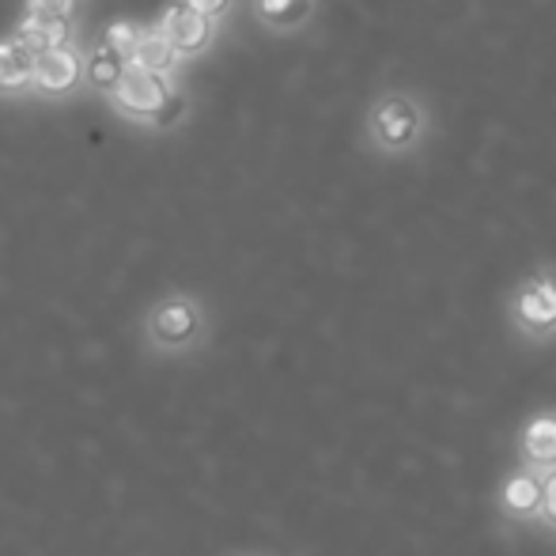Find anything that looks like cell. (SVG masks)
<instances>
[{
    "instance_id": "9",
    "label": "cell",
    "mask_w": 556,
    "mask_h": 556,
    "mask_svg": "<svg viewBox=\"0 0 556 556\" xmlns=\"http://www.w3.org/2000/svg\"><path fill=\"white\" fill-rule=\"evenodd\" d=\"M68 35H73V15L27 12V20L15 27V38H20L35 58L46 50H61V46H68Z\"/></svg>"
},
{
    "instance_id": "7",
    "label": "cell",
    "mask_w": 556,
    "mask_h": 556,
    "mask_svg": "<svg viewBox=\"0 0 556 556\" xmlns=\"http://www.w3.org/2000/svg\"><path fill=\"white\" fill-rule=\"evenodd\" d=\"M519 458H522V466L538 469V473H553L556 469V409L534 413V417L522 425Z\"/></svg>"
},
{
    "instance_id": "13",
    "label": "cell",
    "mask_w": 556,
    "mask_h": 556,
    "mask_svg": "<svg viewBox=\"0 0 556 556\" xmlns=\"http://www.w3.org/2000/svg\"><path fill=\"white\" fill-rule=\"evenodd\" d=\"M257 15H262L269 27L292 30L300 23H307L311 0H257Z\"/></svg>"
},
{
    "instance_id": "14",
    "label": "cell",
    "mask_w": 556,
    "mask_h": 556,
    "mask_svg": "<svg viewBox=\"0 0 556 556\" xmlns=\"http://www.w3.org/2000/svg\"><path fill=\"white\" fill-rule=\"evenodd\" d=\"M140 35H144V27H137V23L122 20V23H114V27L106 30V46L122 53V58H129V61H132V53H137Z\"/></svg>"
},
{
    "instance_id": "11",
    "label": "cell",
    "mask_w": 556,
    "mask_h": 556,
    "mask_svg": "<svg viewBox=\"0 0 556 556\" xmlns=\"http://www.w3.org/2000/svg\"><path fill=\"white\" fill-rule=\"evenodd\" d=\"M175 58H178V50L167 42V35L155 27V30H144V35H140L137 53H132V65H144V68H152V73H170V68H175Z\"/></svg>"
},
{
    "instance_id": "3",
    "label": "cell",
    "mask_w": 556,
    "mask_h": 556,
    "mask_svg": "<svg viewBox=\"0 0 556 556\" xmlns=\"http://www.w3.org/2000/svg\"><path fill=\"white\" fill-rule=\"evenodd\" d=\"M170 96H175V88H170L167 73H152V68L132 65V61L114 88L117 111H125L129 117H144V122H152V114L160 111Z\"/></svg>"
},
{
    "instance_id": "4",
    "label": "cell",
    "mask_w": 556,
    "mask_h": 556,
    "mask_svg": "<svg viewBox=\"0 0 556 556\" xmlns=\"http://www.w3.org/2000/svg\"><path fill=\"white\" fill-rule=\"evenodd\" d=\"M371 132L379 148L387 152H405L420 132V111L409 96H387L371 114Z\"/></svg>"
},
{
    "instance_id": "12",
    "label": "cell",
    "mask_w": 556,
    "mask_h": 556,
    "mask_svg": "<svg viewBox=\"0 0 556 556\" xmlns=\"http://www.w3.org/2000/svg\"><path fill=\"white\" fill-rule=\"evenodd\" d=\"M125 68H129V58H122V53L111 50V46H99L88 61V84L99 91H114L117 80L125 76Z\"/></svg>"
},
{
    "instance_id": "16",
    "label": "cell",
    "mask_w": 556,
    "mask_h": 556,
    "mask_svg": "<svg viewBox=\"0 0 556 556\" xmlns=\"http://www.w3.org/2000/svg\"><path fill=\"white\" fill-rule=\"evenodd\" d=\"M542 527L556 530V469L553 473H545V504H542Z\"/></svg>"
},
{
    "instance_id": "15",
    "label": "cell",
    "mask_w": 556,
    "mask_h": 556,
    "mask_svg": "<svg viewBox=\"0 0 556 556\" xmlns=\"http://www.w3.org/2000/svg\"><path fill=\"white\" fill-rule=\"evenodd\" d=\"M182 114H186V99H182V96H178V91H175V96H170L167 103H163L160 111L152 114V125H155V129H167V125H175V122H178V117H182Z\"/></svg>"
},
{
    "instance_id": "10",
    "label": "cell",
    "mask_w": 556,
    "mask_h": 556,
    "mask_svg": "<svg viewBox=\"0 0 556 556\" xmlns=\"http://www.w3.org/2000/svg\"><path fill=\"white\" fill-rule=\"evenodd\" d=\"M35 84V53L12 38V42H0V91H20Z\"/></svg>"
},
{
    "instance_id": "2",
    "label": "cell",
    "mask_w": 556,
    "mask_h": 556,
    "mask_svg": "<svg viewBox=\"0 0 556 556\" xmlns=\"http://www.w3.org/2000/svg\"><path fill=\"white\" fill-rule=\"evenodd\" d=\"M511 323L530 341L556 337V269L527 277L511 295Z\"/></svg>"
},
{
    "instance_id": "17",
    "label": "cell",
    "mask_w": 556,
    "mask_h": 556,
    "mask_svg": "<svg viewBox=\"0 0 556 556\" xmlns=\"http://www.w3.org/2000/svg\"><path fill=\"white\" fill-rule=\"evenodd\" d=\"M76 0H27V12H42V15H73Z\"/></svg>"
},
{
    "instance_id": "6",
    "label": "cell",
    "mask_w": 556,
    "mask_h": 556,
    "mask_svg": "<svg viewBox=\"0 0 556 556\" xmlns=\"http://www.w3.org/2000/svg\"><path fill=\"white\" fill-rule=\"evenodd\" d=\"M160 30L167 35V42L178 53H201L213 42V15L198 12L182 0V4H170L160 20Z\"/></svg>"
},
{
    "instance_id": "8",
    "label": "cell",
    "mask_w": 556,
    "mask_h": 556,
    "mask_svg": "<svg viewBox=\"0 0 556 556\" xmlns=\"http://www.w3.org/2000/svg\"><path fill=\"white\" fill-rule=\"evenodd\" d=\"M88 65H80V53L61 46V50H46L35 58V88L50 91V96H65L80 84V73Z\"/></svg>"
},
{
    "instance_id": "1",
    "label": "cell",
    "mask_w": 556,
    "mask_h": 556,
    "mask_svg": "<svg viewBox=\"0 0 556 556\" xmlns=\"http://www.w3.org/2000/svg\"><path fill=\"white\" fill-rule=\"evenodd\" d=\"M148 356L155 359H182L208 344V311L198 295L170 292L155 300L140 326Z\"/></svg>"
},
{
    "instance_id": "18",
    "label": "cell",
    "mask_w": 556,
    "mask_h": 556,
    "mask_svg": "<svg viewBox=\"0 0 556 556\" xmlns=\"http://www.w3.org/2000/svg\"><path fill=\"white\" fill-rule=\"evenodd\" d=\"M190 8H198V12H205V15H213V20H220V15L227 12V4L231 0H186Z\"/></svg>"
},
{
    "instance_id": "5",
    "label": "cell",
    "mask_w": 556,
    "mask_h": 556,
    "mask_svg": "<svg viewBox=\"0 0 556 556\" xmlns=\"http://www.w3.org/2000/svg\"><path fill=\"white\" fill-rule=\"evenodd\" d=\"M542 504H545V473H538L530 466H519L515 473H507L496 492L500 515H507L515 522H538L542 519Z\"/></svg>"
}]
</instances>
